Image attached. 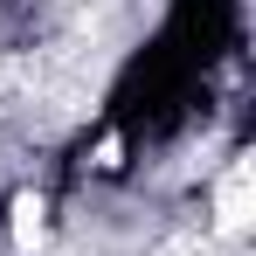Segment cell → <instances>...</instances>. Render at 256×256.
<instances>
[{"label":"cell","mask_w":256,"mask_h":256,"mask_svg":"<svg viewBox=\"0 0 256 256\" xmlns=\"http://www.w3.org/2000/svg\"><path fill=\"white\" fill-rule=\"evenodd\" d=\"M118 166H125V146L104 138V146H97V173H118Z\"/></svg>","instance_id":"3"},{"label":"cell","mask_w":256,"mask_h":256,"mask_svg":"<svg viewBox=\"0 0 256 256\" xmlns=\"http://www.w3.org/2000/svg\"><path fill=\"white\" fill-rule=\"evenodd\" d=\"M7 228H14V250L35 256L42 236H48V201H42V194H14V222H7Z\"/></svg>","instance_id":"2"},{"label":"cell","mask_w":256,"mask_h":256,"mask_svg":"<svg viewBox=\"0 0 256 256\" xmlns=\"http://www.w3.org/2000/svg\"><path fill=\"white\" fill-rule=\"evenodd\" d=\"M250 160H236V166L222 173V187H214V228H222V236H242V228H250Z\"/></svg>","instance_id":"1"}]
</instances>
